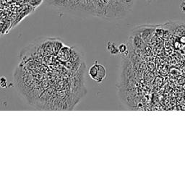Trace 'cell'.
<instances>
[{
    "label": "cell",
    "instance_id": "cell-1",
    "mask_svg": "<svg viewBox=\"0 0 185 185\" xmlns=\"http://www.w3.org/2000/svg\"><path fill=\"white\" fill-rule=\"evenodd\" d=\"M88 74L92 80L101 83L106 78L107 71L104 66L96 62L89 68Z\"/></svg>",
    "mask_w": 185,
    "mask_h": 185
},
{
    "label": "cell",
    "instance_id": "cell-2",
    "mask_svg": "<svg viewBox=\"0 0 185 185\" xmlns=\"http://www.w3.org/2000/svg\"><path fill=\"white\" fill-rule=\"evenodd\" d=\"M107 49L109 51V52L111 53V54H117L119 52V49L118 47H116V46H115L114 43H111L109 42L108 43V46H107Z\"/></svg>",
    "mask_w": 185,
    "mask_h": 185
},
{
    "label": "cell",
    "instance_id": "cell-3",
    "mask_svg": "<svg viewBox=\"0 0 185 185\" xmlns=\"http://www.w3.org/2000/svg\"><path fill=\"white\" fill-rule=\"evenodd\" d=\"M0 87L2 88H6L7 87V81L4 77H1L0 78Z\"/></svg>",
    "mask_w": 185,
    "mask_h": 185
},
{
    "label": "cell",
    "instance_id": "cell-4",
    "mask_svg": "<svg viewBox=\"0 0 185 185\" xmlns=\"http://www.w3.org/2000/svg\"><path fill=\"white\" fill-rule=\"evenodd\" d=\"M118 49L119 52L121 53V54H124L127 51V46L126 44H124V43H122V44H120L118 46Z\"/></svg>",
    "mask_w": 185,
    "mask_h": 185
}]
</instances>
